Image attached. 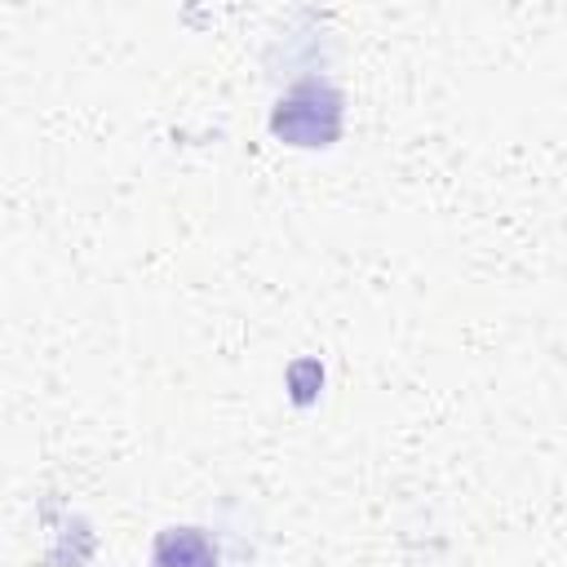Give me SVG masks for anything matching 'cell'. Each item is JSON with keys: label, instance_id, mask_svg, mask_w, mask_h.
I'll use <instances>...</instances> for the list:
<instances>
[{"label": "cell", "instance_id": "cell-1", "mask_svg": "<svg viewBox=\"0 0 567 567\" xmlns=\"http://www.w3.org/2000/svg\"><path fill=\"white\" fill-rule=\"evenodd\" d=\"M155 563H159V567H213L217 554L208 549V540H204L195 527H173V532L159 536Z\"/></svg>", "mask_w": 567, "mask_h": 567}]
</instances>
